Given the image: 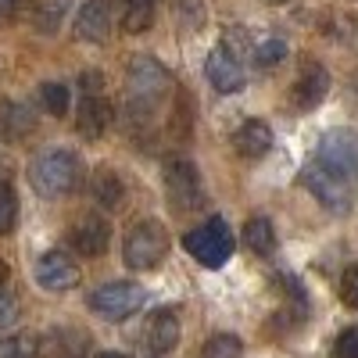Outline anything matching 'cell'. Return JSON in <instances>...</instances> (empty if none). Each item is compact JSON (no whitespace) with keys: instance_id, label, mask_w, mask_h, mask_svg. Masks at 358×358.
Listing matches in <instances>:
<instances>
[{"instance_id":"cell-1","label":"cell","mask_w":358,"mask_h":358,"mask_svg":"<svg viewBox=\"0 0 358 358\" xmlns=\"http://www.w3.org/2000/svg\"><path fill=\"white\" fill-rule=\"evenodd\" d=\"M172 86H176V83H172V72H169L162 62H155V57H147V54L133 57L129 69H126L129 115H136V118H151L155 108L172 94Z\"/></svg>"},{"instance_id":"cell-2","label":"cell","mask_w":358,"mask_h":358,"mask_svg":"<svg viewBox=\"0 0 358 358\" xmlns=\"http://www.w3.org/2000/svg\"><path fill=\"white\" fill-rule=\"evenodd\" d=\"M79 176H83V162L76 151H65V147H47L29 162V187L50 201L72 194Z\"/></svg>"},{"instance_id":"cell-3","label":"cell","mask_w":358,"mask_h":358,"mask_svg":"<svg viewBox=\"0 0 358 358\" xmlns=\"http://www.w3.org/2000/svg\"><path fill=\"white\" fill-rule=\"evenodd\" d=\"M165 255H169V233L158 219H143V222L126 229L122 262L133 268V273H151V268L162 265Z\"/></svg>"},{"instance_id":"cell-4","label":"cell","mask_w":358,"mask_h":358,"mask_svg":"<svg viewBox=\"0 0 358 358\" xmlns=\"http://www.w3.org/2000/svg\"><path fill=\"white\" fill-rule=\"evenodd\" d=\"M183 248H187V255H190L197 265L219 268V265H226V262L233 258V248H236V244H233V233H229L226 219L212 215V219H204L201 226L187 229Z\"/></svg>"},{"instance_id":"cell-5","label":"cell","mask_w":358,"mask_h":358,"mask_svg":"<svg viewBox=\"0 0 358 358\" xmlns=\"http://www.w3.org/2000/svg\"><path fill=\"white\" fill-rule=\"evenodd\" d=\"M143 301H147V290L133 280H111L97 290H90V297H86L90 312L101 319H129L133 312L143 308Z\"/></svg>"},{"instance_id":"cell-6","label":"cell","mask_w":358,"mask_h":358,"mask_svg":"<svg viewBox=\"0 0 358 358\" xmlns=\"http://www.w3.org/2000/svg\"><path fill=\"white\" fill-rule=\"evenodd\" d=\"M162 179H165V194H169L176 212H194V208L204 204L201 172L190 158H169L162 169Z\"/></svg>"},{"instance_id":"cell-7","label":"cell","mask_w":358,"mask_h":358,"mask_svg":"<svg viewBox=\"0 0 358 358\" xmlns=\"http://www.w3.org/2000/svg\"><path fill=\"white\" fill-rule=\"evenodd\" d=\"M315 165H322L326 172H334L341 179L358 176V133H351V129L322 133V140L315 147Z\"/></svg>"},{"instance_id":"cell-8","label":"cell","mask_w":358,"mask_h":358,"mask_svg":"<svg viewBox=\"0 0 358 358\" xmlns=\"http://www.w3.org/2000/svg\"><path fill=\"white\" fill-rule=\"evenodd\" d=\"M301 187L326 208V212H337V215H348L351 212V187H348V179L334 176V172H326L322 165H305L301 169Z\"/></svg>"},{"instance_id":"cell-9","label":"cell","mask_w":358,"mask_h":358,"mask_svg":"<svg viewBox=\"0 0 358 358\" xmlns=\"http://www.w3.org/2000/svg\"><path fill=\"white\" fill-rule=\"evenodd\" d=\"M33 280L43 287V290H54V294H65L79 283V268L76 262L65 255V251H47L36 258L33 265Z\"/></svg>"},{"instance_id":"cell-10","label":"cell","mask_w":358,"mask_h":358,"mask_svg":"<svg viewBox=\"0 0 358 358\" xmlns=\"http://www.w3.org/2000/svg\"><path fill=\"white\" fill-rule=\"evenodd\" d=\"M204 76L212 83L215 94H236L244 86V69L236 62V54L229 47H212L204 57Z\"/></svg>"},{"instance_id":"cell-11","label":"cell","mask_w":358,"mask_h":358,"mask_svg":"<svg viewBox=\"0 0 358 358\" xmlns=\"http://www.w3.org/2000/svg\"><path fill=\"white\" fill-rule=\"evenodd\" d=\"M69 244L76 248V255L83 258H97L108 251L111 244V226L104 215H83L72 229H69Z\"/></svg>"},{"instance_id":"cell-12","label":"cell","mask_w":358,"mask_h":358,"mask_svg":"<svg viewBox=\"0 0 358 358\" xmlns=\"http://www.w3.org/2000/svg\"><path fill=\"white\" fill-rule=\"evenodd\" d=\"M326 94H330V72H326L319 62L305 65L301 76H297V83H294V104L301 111H312L326 101Z\"/></svg>"},{"instance_id":"cell-13","label":"cell","mask_w":358,"mask_h":358,"mask_svg":"<svg viewBox=\"0 0 358 358\" xmlns=\"http://www.w3.org/2000/svg\"><path fill=\"white\" fill-rule=\"evenodd\" d=\"M111 33V8L108 0H86L76 15V36L86 43H104Z\"/></svg>"},{"instance_id":"cell-14","label":"cell","mask_w":358,"mask_h":358,"mask_svg":"<svg viewBox=\"0 0 358 358\" xmlns=\"http://www.w3.org/2000/svg\"><path fill=\"white\" fill-rule=\"evenodd\" d=\"M233 151L244 155V158H265L273 151V129H268V122H262V118L241 122L233 133Z\"/></svg>"},{"instance_id":"cell-15","label":"cell","mask_w":358,"mask_h":358,"mask_svg":"<svg viewBox=\"0 0 358 358\" xmlns=\"http://www.w3.org/2000/svg\"><path fill=\"white\" fill-rule=\"evenodd\" d=\"M147 348H151L155 358L169 355L176 344H179V315L172 308H158L151 319H147Z\"/></svg>"},{"instance_id":"cell-16","label":"cell","mask_w":358,"mask_h":358,"mask_svg":"<svg viewBox=\"0 0 358 358\" xmlns=\"http://www.w3.org/2000/svg\"><path fill=\"white\" fill-rule=\"evenodd\" d=\"M108 126H111V104L104 97H83V104L76 111V129L86 140H97L108 133Z\"/></svg>"},{"instance_id":"cell-17","label":"cell","mask_w":358,"mask_h":358,"mask_svg":"<svg viewBox=\"0 0 358 358\" xmlns=\"http://www.w3.org/2000/svg\"><path fill=\"white\" fill-rule=\"evenodd\" d=\"M33 126L36 118L22 101H0V136L4 140H22L33 133Z\"/></svg>"},{"instance_id":"cell-18","label":"cell","mask_w":358,"mask_h":358,"mask_svg":"<svg viewBox=\"0 0 358 358\" xmlns=\"http://www.w3.org/2000/svg\"><path fill=\"white\" fill-rule=\"evenodd\" d=\"M244 244H248V251H255V255H273L276 251V229H273V222H268L265 215H255V219H248L244 222Z\"/></svg>"},{"instance_id":"cell-19","label":"cell","mask_w":358,"mask_h":358,"mask_svg":"<svg viewBox=\"0 0 358 358\" xmlns=\"http://www.w3.org/2000/svg\"><path fill=\"white\" fill-rule=\"evenodd\" d=\"M90 194H94V201L101 204V208H108V212H111V208H118V204H122V179H118L111 169H101L94 179H90Z\"/></svg>"},{"instance_id":"cell-20","label":"cell","mask_w":358,"mask_h":358,"mask_svg":"<svg viewBox=\"0 0 358 358\" xmlns=\"http://www.w3.org/2000/svg\"><path fill=\"white\" fill-rule=\"evenodd\" d=\"M251 57H255L258 69H273V65H280L287 57V40L276 36V33H265V36H258L251 43Z\"/></svg>"},{"instance_id":"cell-21","label":"cell","mask_w":358,"mask_h":358,"mask_svg":"<svg viewBox=\"0 0 358 358\" xmlns=\"http://www.w3.org/2000/svg\"><path fill=\"white\" fill-rule=\"evenodd\" d=\"M40 104H43L47 115L62 118V115L69 111V104H72L69 86H65V83H43V86H40Z\"/></svg>"},{"instance_id":"cell-22","label":"cell","mask_w":358,"mask_h":358,"mask_svg":"<svg viewBox=\"0 0 358 358\" xmlns=\"http://www.w3.org/2000/svg\"><path fill=\"white\" fill-rule=\"evenodd\" d=\"M0 358H40V341L33 334L0 337Z\"/></svg>"},{"instance_id":"cell-23","label":"cell","mask_w":358,"mask_h":358,"mask_svg":"<svg viewBox=\"0 0 358 358\" xmlns=\"http://www.w3.org/2000/svg\"><path fill=\"white\" fill-rule=\"evenodd\" d=\"M241 355H244V344L233 334H215L204 344V358H241Z\"/></svg>"},{"instance_id":"cell-24","label":"cell","mask_w":358,"mask_h":358,"mask_svg":"<svg viewBox=\"0 0 358 358\" xmlns=\"http://www.w3.org/2000/svg\"><path fill=\"white\" fill-rule=\"evenodd\" d=\"M15 222H18V197L11 187H4L0 190V236H8L15 229Z\"/></svg>"},{"instance_id":"cell-25","label":"cell","mask_w":358,"mask_h":358,"mask_svg":"<svg viewBox=\"0 0 358 358\" xmlns=\"http://www.w3.org/2000/svg\"><path fill=\"white\" fill-rule=\"evenodd\" d=\"M341 297H344V305L358 312V262H351L344 268V276H341Z\"/></svg>"},{"instance_id":"cell-26","label":"cell","mask_w":358,"mask_h":358,"mask_svg":"<svg viewBox=\"0 0 358 358\" xmlns=\"http://www.w3.org/2000/svg\"><path fill=\"white\" fill-rule=\"evenodd\" d=\"M334 355L337 358H358V326H351V330H344L334 344Z\"/></svg>"},{"instance_id":"cell-27","label":"cell","mask_w":358,"mask_h":358,"mask_svg":"<svg viewBox=\"0 0 358 358\" xmlns=\"http://www.w3.org/2000/svg\"><path fill=\"white\" fill-rule=\"evenodd\" d=\"M18 322V305H15V297L0 290V330L4 326H15Z\"/></svg>"},{"instance_id":"cell-28","label":"cell","mask_w":358,"mask_h":358,"mask_svg":"<svg viewBox=\"0 0 358 358\" xmlns=\"http://www.w3.org/2000/svg\"><path fill=\"white\" fill-rule=\"evenodd\" d=\"M158 0H122V15H155Z\"/></svg>"},{"instance_id":"cell-29","label":"cell","mask_w":358,"mask_h":358,"mask_svg":"<svg viewBox=\"0 0 358 358\" xmlns=\"http://www.w3.org/2000/svg\"><path fill=\"white\" fill-rule=\"evenodd\" d=\"M18 8V0H0V15H8V11H15Z\"/></svg>"},{"instance_id":"cell-30","label":"cell","mask_w":358,"mask_h":358,"mask_svg":"<svg viewBox=\"0 0 358 358\" xmlns=\"http://www.w3.org/2000/svg\"><path fill=\"white\" fill-rule=\"evenodd\" d=\"M97 358H129V355H122V351H97Z\"/></svg>"},{"instance_id":"cell-31","label":"cell","mask_w":358,"mask_h":358,"mask_svg":"<svg viewBox=\"0 0 358 358\" xmlns=\"http://www.w3.org/2000/svg\"><path fill=\"white\" fill-rule=\"evenodd\" d=\"M355 97H358V79H355Z\"/></svg>"}]
</instances>
